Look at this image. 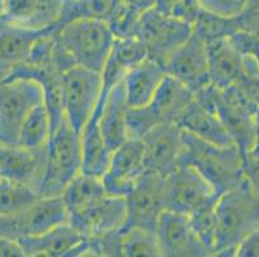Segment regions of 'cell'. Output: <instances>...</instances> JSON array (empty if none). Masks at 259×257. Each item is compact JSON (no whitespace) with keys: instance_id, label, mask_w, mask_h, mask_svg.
Listing matches in <instances>:
<instances>
[{"instance_id":"obj_41","label":"cell","mask_w":259,"mask_h":257,"mask_svg":"<svg viewBox=\"0 0 259 257\" xmlns=\"http://www.w3.org/2000/svg\"><path fill=\"white\" fill-rule=\"evenodd\" d=\"M245 180L249 187L259 195V159H248L244 162Z\"/></svg>"},{"instance_id":"obj_13","label":"cell","mask_w":259,"mask_h":257,"mask_svg":"<svg viewBox=\"0 0 259 257\" xmlns=\"http://www.w3.org/2000/svg\"><path fill=\"white\" fill-rule=\"evenodd\" d=\"M166 74L196 93L210 84L206 42L192 31L165 62Z\"/></svg>"},{"instance_id":"obj_8","label":"cell","mask_w":259,"mask_h":257,"mask_svg":"<svg viewBox=\"0 0 259 257\" xmlns=\"http://www.w3.org/2000/svg\"><path fill=\"white\" fill-rule=\"evenodd\" d=\"M102 91V75L81 66H72L62 74L63 117L81 133L93 113Z\"/></svg>"},{"instance_id":"obj_14","label":"cell","mask_w":259,"mask_h":257,"mask_svg":"<svg viewBox=\"0 0 259 257\" xmlns=\"http://www.w3.org/2000/svg\"><path fill=\"white\" fill-rule=\"evenodd\" d=\"M182 133L177 122H165L156 125L143 136L146 171L168 178L180 166Z\"/></svg>"},{"instance_id":"obj_34","label":"cell","mask_w":259,"mask_h":257,"mask_svg":"<svg viewBox=\"0 0 259 257\" xmlns=\"http://www.w3.org/2000/svg\"><path fill=\"white\" fill-rule=\"evenodd\" d=\"M215 203L208 204L196 210L191 215H187L192 229L196 233L202 243L208 246L214 252V240H215Z\"/></svg>"},{"instance_id":"obj_19","label":"cell","mask_w":259,"mask_h":257,"mask_svg":"<svg viewBox=\"0 0 259 257\" xmlns=\"http://www.w3.org/2000/svg\"><path fill=\"white\" fill-rule=\"evenodd\" d=\"M125 220V198L106 194L84 209L71 212L69 223L85 237L97 238L121 229Z\"/></svg>"},{"instance_id":"obj_47","label":"cell","mask_w":259,"mask_h":257,"mask_svg":"<svg viewBox=\"0 0 259 257\" xmlns=\"http://www.w3.org/2000/svg\"><path fill=\"white\" fill-rule=\"evenodd\" d=\"M0 20H2V18H0Z\"/></svg>"},{"instance_id":"obj_31","label":"cell","mask_w":259,"mask_h":257,"mask_svg":"<svg viewBox=\"0 0 259 257\" xmlns=\"http://www.w3.org/2000/svg\"><path fill=\"white\" fill-rule=\"evenodd\" d=\"M192 31L205 42L234 35L240 31L237 18H227L200 8L192 21Z\"/></svg>"},{"instance_id":"obj_3","label":"cell","mask_w":259,"mask_h":257,"mask_svg":"<svg viewBox=\"0 0 259 257\" xmlns=\"http://www.w3.org/2000/svg\"><path fill=\"white\" fill-rule=\"evenodd\" d=\"M54 34L75 65L102 72L115 42L107 21L75 18L58 26Z\"/></svg>"},{"instance_id":"obj_39","label":"cell","mask_w":259,"mask_h":257,"mask_svg":"<svg viewBox=\"0 0 259 257\" xmlns=\"http://www.w3.org/2000/svg\"><path fill=\"white\" fill-rule=\"evenodd\" d=\"M236 18L240 30L259 32V0H246L244 9Z\"/></svg>"},{"instance_id":"obj_18","label":"cell","mask_w":259,"mask_h":257,"mask_svg":"<svg viewBox=\"0 0 259 257\" xmlns=\"http://www.w3.org/2000/svg\"><path fill=\"white\" fill-rule=\"evenodd\" d=\"M17 242L23 257H81L85 256L88 237L69 223L43 234L21 237Z\"/></svg>"},{"instance_id":"obj_6","label":"cell","mask_w":259,"mask_h":257,"mask_svg":"<svg viewBox=\"0 0 259 257\" xmlns=\"http://www.w3.org/2000/svg\"><path fill=\"white\" fill-rule=\"evenodd\" d=\"M209 91L217 115L230 134L234 144L246 160L253 147L254 124L258 106L250 102L235 85L218 88L210 84Z\"/></svg>"},{"instance_id":"obj_17","label":"cell","mask_w":259,"mask_h":257,"mask_svg":"<svg viewBox=\"0 0 259 257\" xmlns=\"http://www.w3.org/2000/svg\"><path fill=\"white\" fill-rule=\"evenodd\" d=\"M209 85L195 93L192 102L187 106L178 120V125L186 133L211 144L232 145L234 141L211 103Z\"/></svg>"},{"instance_id":"obj_16","label":"cell","mask_w":259,"mask_h":257,"mask_svg":"<svg viewBox=\"0 0 259 257\" xmlns=\"http://www.w3.org/2000/svg\"><path fill=\"white\" fill-rule=\"evenodd\" d=\"M48 162V145L36 149L0 144L2 178L25 184L39 193Z\"/></svg>"},{"instance_id":"obj_38","label":"cell","mask_w":259,"mask_h":257,"mask_svg":"<svg viewBox=\"0 0 259 257\" xmlns=\"http://www.w3.org/2000/svg\"><path fill=\"white\" fill-rule=\"evenodd\" d=\"M231 39L234 40L239 50L244 56L251 57L259 66V32L240 31L231 35Z\"/></svg>"},{"instance_id":"obj_5","label":"cell","mask_w":259,"mask_h":257,"mask_svg":"<svg viewBox=\"0 0 259 257\" xmlns=\"http://www.w3.org/2000/svg\"><path fill=\"white\" fill-rule=\"evenodd\" d=\"M41 103H44L43 89L36 81L4 77L0 81V144H17L23 120Z\"/></svg>"},{"instance_id":"obj_23","label":"cell","mask_w":259,"mask_h":257,"mask_svg":"<svg viewBox=\"0 0 259 257\" xmlns=\"http://www.w3.org/2000/svg\"><path fill=\"white\" fill-rule=\"evenodd\" d=\"M210 84L218 88L232 86L240 76L244 54L239 50L231 36L220 37L206 42Z\"/></svg>"},{"instance_id":"obj_10","label":"cell","mask_w":259,"mask_h":257,"mask_svg":"<svg viewBox=\"0 0 259 257\" xmlns=\"http://www.w3.org/2000/svg\"><path fill=\"white\" fill-rule=\"evenodd\" d=\"M218 197L213 185L190 165H180L166 178V210L191 215Z\"/></svg>"},{"instance_id":"obj_25","label":"cell","mask_w":259,"mask_h":257,"mask_svg":"<svg viewBox=\"0 0 259 257\" xmlns=\"http://www.w3.org/2000/svg\"><path fill=\"white\" fill-rule=\"evenodd\" d=\"M101 107H102V100L100 99L80 133L81 173L96 178H102L111 157V150L108 149L98 124Z\"/></svg>"},{"instance_id":"obj_15","label":"cell","mask_w":259,"mask_h":257,"mask_svg":"<svg viewBox=\"0 0 259 257\" xmlns=\"http://www.w3.org/2000/svg\"><path fill=\"white\" fill-rule=\"evenodd\" d=\"M69 0H0L2 21L22 27L48 31L62 21Z\"/></svg>"},{"instance_id":"obj_36","label":"cell","mask_w":259,"mask_h":257,"mask_svg":"<svg viewBox=\"0 0 259 257\" xmlns=\"http://www.w3.org/2000/svg\"><path fill=\"white\" fill-rule=\"evenodd\" d=\"M235 86L250 102L259 106V66L251 57L244 56L241 74L237 77Z\"/></svg>"},{"instance_id":"obj_20","label":"cell","mask_w":259,"mask_h":257,"mask_svg":"<svg viewBox=\"0 0 259 257\" xmlns=\"http://www.w3.org/2000/svg\"><path fill=\"white\" fill-rule=\"evenodd\" d=\"M100 99L102 100L100 119V130L108 149L114 150L128 140L126 116L129 105L126 102L122 81L115 84L110 90L102 88Z\"/></svg>"},{"instance_id":"obj_28","label":"cell","mask_w":259,"mask_h":257,"mask_svg":"<svg viewBox=\"0 0 259 257\" xmlns=\"http://www.w3.org/2000/svg\"><path fill=\"white\" fill-rule=\"evenodd\" d=\"M52 135V122L44 103L36 106L26 116L18 134V145L30 149L48 145Z\"/></svg>"},{"instance_id":"obj_32","label":"cell","mask_w":259,"mask_h":257,"mask_svg":"<svg viewBox=\"0 0 259 257\" xmlns=\"http://www.w3.org/2000/svg\"><path fill=\"white\" fill-rule=\"evenodd\" d=\"M119 0H69L60 25L75 18H96L108 21Z\"/></svg>"},{"instance_id":"obj_22","label":"cell","mask_w":259,"mask_h":257,"mask_svg":"<svg viewBox=\"0 0 259 257\" xmlns=\"http://www.w3.org/2000/svg\"><path fill=\"white\" fill-rule=\"evenodd\" d=\"M18 220L21 237H27L43 234L63 224H69L70 215L62 195L39 197L29 209L21 212Z\"/></svg>"},{"instance_id":"obj_33","label":"cell","mask_w":259,"mask_h":257,"mask_svg":"<svg viewBox=\"0 0 259 257\" xmlns=\"http://www.w3.org/2000/svg\"><path fill=\"white\" fill-rule=\"evenodd\" d=\"M146 57H148L147 49L137 36L115 39L114 46L110 53V58L122 70H125V72L132 66L145 60Z\"/></svg>"},{"instance_id":"obj_35","label":"cell","mask_w":259,"mask_h":257,"mask_svg":"<svg viewBox=\"0 0 259 257\" xmlns=\"http://www.w3.org/2000/svg\"><path fill=\"white\" fill-rule=\"evenodd\" d=\"M141 14L142 13L122 4L119 0L114 13L107 21L115 39H126V37L136 36Z\"/></svg>"},{"instance_id":"obj_21","label":"cell","mask_w":259,"mask_h":257,"mask_svg":"<svg viewBox=\"0 0 259 257\" xmlns=\"http://www.w3.org/2000/svg\"><path fill=\"white\" fill-rule=\"evenodd\" d=\"M165 76V67L151 57H146L145 60L128 68L121 81L129 107L147 105Z\"/></svg>"},{"instance_id":"obj_1","label":"cell","mask_w":259,"mask_h":257,"mask_svg":"<svg viewBox=\"0 0 259 257\" xmlns=\"http://www.w3.org/2000/svg\"><path fill=\"white\" fill-rule=\"evenodd\" d=\"M244 156L235 144L215 145L182 133L180 165L195 167L220 195L244 183Z\"/></svg>"},{"instance_id":"obj_40","label":"cell","mask_w":259,"mask_h":257,"mask_svg":"<svg viewBox=\"0 0 259 257\" xmlns=\"http://www.w3.org/2000/svg\"><path fill=\"white\" fill-rule=\"evenodd\" d=\"M234 256L259 257V228L245 235L235 247Z\"/></svg>"},{"instance_id":"obj_7","label":"cell","mask_w":259,"mask_h":257,"mask_svg":"<svg viewBox=\"0 0 259 257\" xmlns=\"http://www.w3.org/2000/svg\"><path fill=\"white\" fill-rule=\"evenodd\" d=\"M192 34V23L183 18L165 14L152 8L143 12L138 21L136 36L143 42L148 57L161 63Z\"/></svg>"},{"instance_id":"obj_42","label":"cell","mask_w":259,"mask_h":257,"mask_svg":"<svg viewBox=\"0 0 259 257\" xmlns=\"http://www.w3.org/2000/svg\"><path fill=\"white\" fill-rule=\"evenodd\" d=\"M0 257H23L17 240L0 238Z\"/></svg>"},{"instance_id":"obj_45","label":"cell","mask_w":259,"mask_h":257,"mask_svg":"<svg viewBox=\"0 0 259 257\" xmlns=\"http://www.w3.org/2000/svg\"><path fill=\"white\" fill-rule=\"evenodd\" d=\"M7 75H8V72H7V71H4V70H0V81H2V80H3L4 77L7 76Z\"/></svg>"},{"instance_id":"obj_44","label":"cell","mask_w":259,"mask_h":257,"mask_svg":"<svg viewBox=\"0 0 259 257\" xmlns=\"http://www.w3.org/2000/svg\"><path fill=\"white\" fill-rule=\"evenodd\" d=\"M248 157L250 159H259V106L255 113V124H254V141L250 153Z\"/></svg>"},{"instance_id":"obj_29","label":"cell","mask_w":259,"mask_h":257,"mask_svg":"<svg viewBox=\"0 0 259 257\" xmlns=\"http://www.w3.org/2000/svg\"><path fill=\"white\" fill-rule=\"evenodd\" d=\"M120 239L122 257H161L154 229L125 225L120 229Z\"/></svg>"},{"instance_id":"obj_12","label":"cell","mask_w":259,"mask_h":257,"mask_svg":"<svg viewBox=\"0 0 259 257\" xmlns=\"http://www.w3.org/2000/svg\"><path fill=\"white\" fill-rule=\"evenodd\" d=\"M146 171L142 140L128 139L111 152L107 170L101 178L106 194L125 198Z\"/></svg>"},{"instance_id":"obj_11","label":"cell","mask_w":259,"mask_h":257,"mask_svg":"<svg viewBox=\"0 0 259 257\" xmlns=\"http://www.w3.org/2000/svg\"><path fill=\"white\" fill-rule=\"evenodd\" d=\"M155 232L161 257L214 256V252L194 232L185 214L165 210L157 220Z\"/></svg>"},{"instance_id":"obj_2","label":"cell","mask_w":259,"mask_h":257,"mask_svg":"<svg viewBox=\"0 0 259 257\" xmlns=\"http://www.w3.org/2000/svg\"><path fill=\"white\" fill-rule=\"evenodd\" d=\"M215 219L214 256H234L240 240L259 228V195L245 180L218 197Z\"/></svg>"},{"instance_id":"obj_37","label":"cell","mask_w":259,"mask_h":257,"mask_svg":"<svg viewBox=\"0 0 259 257\" xmlns=\"http://www.w3.org/2000/svg\"><path fill=\"white\" fill-rule=\"evenodd\" d=\"M201 9L222 17L235 18L244 9L246 0H197Z\"/></svg>"},{"instance_id":"obj_4","label":"cell","mask_w":259,"mask_h":257,"mask_svg":"<svg viewBox=\"0 0 259 257\" xmlns=\"http://www.w3.org/2000/svg\"><path fill=\"white\" fill-rule=\"evenodd\" d=\"M81 173L80 134L63 117L48 141V162L40 197L62 195L67 184Z\"/></svg>"},{"instance_id":"obj_9","label":"cell","mask_w":259,"mask_h":257,"mask_svg":"<svg viewBox=\"0 0 259 257\" xmlns=\"http://www.w3.org/2000/svg\"><path fill=\"white\" fill-rule=\"evenodd\" d=\"M125 225L156 229L160 215L166 210V178L145 171L125 197Z\"/></svg>"},{"instance_id":"obj_26","label":"cell","mask_w":259,"mask_h":257,"mask_svg":"<svg viewBox=\"0 0 259 257\" xmlns=\"http://www.w3.org/2000/svg\"><path fill=\"white\" fill-rule=\"evenodd\" d=\"M44 32L0 20V70L9 72L26 62L35 41Z\"/></svg>"},{"instance_id":"obj_24","label":"cell","mask_w":259,"mask_h":257,"mask_svg":"<svg viewBox=\"0 0 259 257\" xmlns=\"http://www.w3.org/2000/svg\"><path fill=\"white\" fill-rule=\"evenodd\" d=\"M195 93L186 85L166 74L152 99L146 105L156 125L177 122L187 106L192 102Z\"/></svg>"},{"instance_id":"obj_27","label":"cell","mask_w":259,"mask_h":257,"mask_svg":"<svg viewBox=\"0 0 259 257\" xmlns=\"http://www.w3.org/2000/svg\"><path fill=\"white\" fill-rule=\"evenodd\" d=\"M106 195L105 188L101 178L87 175L79 173L65 188L62 198L66 207L69 210V215L71 212L81 210L94 201Z\"/></svg>"},{"instance_id":"obj_43","label":"cell","mask_w":259,"mask_h":257,"mask_svg":"<svg viewBox=\"0 0 259 257\" xmlns=\"http://www.w3.org/2000/svg\"><path fill=\"white\" fill-rule=\"evenodd\" d=\"M122 4L131 7L134 11L143 13V12L152 9L156 4V0H120Z\"/></svg>"},{"instance_id":"obj_30","label":"cell","mask_w":259,"mask_h":257,"mask_svg":"<svg viewBox=\"0 0 259 257\" xmlns=\"http://www.w3.org/2000/svg\"><path fill=\"white\" fill-rule=\"evenodd\" d=\"M39 197V193L31 187L2 178L0 215H18L29 209Z\"/></svg>"},{"instance_id":"obj_46","label":"cell","mask_w":259,"mask_h":257,"mask_svg":"<svg viewBox=\"0 0 259 257\" xmlns=\"http://www.w3.org/2000/svg\"><path fill=\"white\" fill-rule=\"evenodd\" d=\"M0 180H2V174H0Z\"/></svg>"}]
</instances>
